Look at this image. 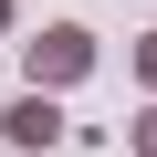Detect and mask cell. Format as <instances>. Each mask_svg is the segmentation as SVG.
Masks as SVG:
<instances>
[{
    "label": "cell",
    "instance_id": "6da1fadb",
    "mask_svg": "<svg viewBox=\"0 0 157 157\" xmlns=\"http://www.w3.org/2000/svg\"><path fill=\"white\" fill-rule=\"evenodd\" d=\"M84 73H94V32L84 21H52V32L21 42V84L32 94H63V84H84Z\"/></svg>",
    "mask_w": 157,
    "mask_h": 157
},
{
    "label": "cell",
    "instance_id": "7a4b0ae2",
    "mask_svg": "<svg viewBox=\"0 0 157 157\" xmlns=\"http://www.w3.org/2000/svg\"><path fill=\"white\" fill-rule=\"evenodd\" d=\"M0 136H11L21 157H52V147H63L73 126H63V105H52V94H32V84H21L11 105H0Z\"/></svg>",
    "mask_w": 157,
    "mask_h": 157
},
{
    "label": "cell",
    "instance_id": "3957f363",
    "mask_svg": "<svg viewBox=\"0 0 157 157\" xmlns=\"http://www.w3.org/2000/svg\"><path fill=\"white\" fill-rule=\"evenodd\" d=\"M126 63H136V84H147V94H157V32H147V42H136V52H126Z\"/></svg>",
    "mask_w": 157,
    "mask_h": 157
},
{
    "label": "cell",
    "instance_id": "277c9868",
    "mask_svg": "<svg viewBox=\"0 0 157 157\" xmlns=\"http://www.w3.org/2000/svg\"><path fill=\"white\" fill-rule=\"evenodd\" d=\"M126 147H136V157H157V105H147V115L126 126Z\"/></svg>",
    "mask_w": 157,
    "mask_h": 157
},
{
    "label": "cell",
    "instance_id": "5b68a950",
    "mask_svg": "<svg viewBox=\"0 0 157 157\" xmlns=\"http://www.w3.org/2000/svg\"><path fill=\"white\" fill-rule=\"evenodd\" d=\"M11 11H21V0H0V32H11Z\"/></svg>",
    "mask_w": 157,
    "mask_h": 157
}]
</instances>
